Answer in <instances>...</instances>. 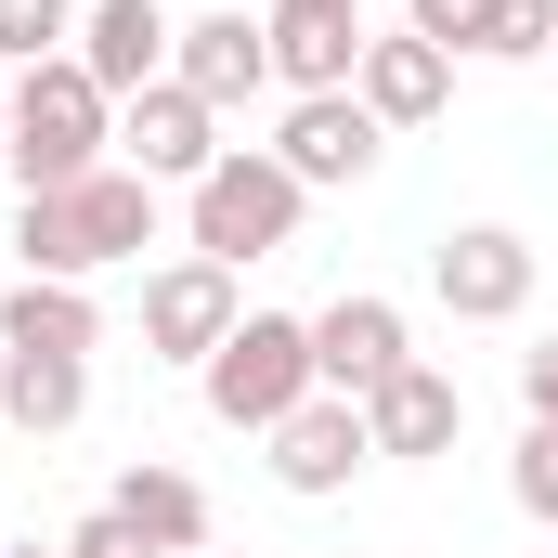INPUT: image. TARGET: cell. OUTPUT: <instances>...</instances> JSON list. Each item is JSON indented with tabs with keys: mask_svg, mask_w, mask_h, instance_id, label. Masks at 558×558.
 <instances>
[{
	"mask_svg": "<svg viewBox=\"0 0 558 558\" xmlns=\"http://www.w3.org/2000/svg\"><path fill=\"white\" fill-rule=\"evenodd\" d=\"M169 39H182V26H169V0H92V13H78V65H92L118 105L169 78Z\"/></svg>",
	"mask_w": 558,
	"mask_h": 558,
	"instance_id": "11",
	"label": "cell"
},
{
	"mask_svg": "<svg viewBox=\"0 0 558 558\" xmlns=\"http://www.w3.org/2000/svg\"><path fill=\"white\" fill-rule=\"evenodd\" d=\"M195 377H208V416H221V428H260V441L325 390V377H312V325H299V312H247Z\"/></svg>",
	"mask_w": 558,
	"mask_h": 558,
	"instance_id": "4",
	"label": "cell"
},
{
	"mask_svg": "<svg viewBox=\"0 0 558 558\" xmlns=\"http://www.w3.org/2000/svg\"><path fill=\"white\" fill-rule=\"evenodd\" d=\"M274 156L299 169V182H364V169L390 156V131H377V105H364V92H299V105H286V131H274Z\"/></svg>",
	"mask_w": 558,
	"mask_h": 558,
	"instance_id": "9",
	"label": "cell"
},
{
	"mask_svg": "<svg viewBox=\"0 0 558 558\" xmlns=\"http://www.w3.org/2000/svg\"><path fill=\"white\" fill-rule=\"evenodd\" d=\"M105 507H118V520H131L156 558H208V481H182V468H156V454H143Z\"/></svg>",
	"mask_w": 558,
	"mask_h": 558,
	"instance_id": "15",
	"label": "cell"
},
{
	"mask_svg": "<svg viewBox=\"0 0 558 558\" xmlns=\"http://www.w3.org/2000/svg\"><path fill=\"white\" fill-rule=\"evenodd\" d=\"M78 39V0H0V65L26 78V65H52Z\"/></svg>",
	"mask_w": 558,
	"mask_h": 558,
	"instance_id": "19",
	"label": "cell"
},
{
	"mask_svg": "<svg viewBox=\"0 0 558 558\" xmlns=\"http://www.w3.org/2000/svg\"><path fill=\"white\" fill-rule=\"evenodd\" d=\"M454 428H468V390L441 364H403L390 390H364V441L377 454H454Z\"/></svg>",
	"mask_w": 558,
	"mask_h": 558,
	"instance_id": "14",
	"label": "cell"
},
{
	"mask_svg": "<svg viewBox=\"0 0 558 558\" xmlns=\"http://www.w3.org/2000/svg\"><path fill=\"white\" fill-rule=\"evenodd\" d=\"M299 208H312V182L286 169L274 143H234L208 182H182V221H195V260H221V274H247V260H274L286 234H299Z\"/></svg>",
	"mask_w": 558,
	"mask_h": 558,
	"instance_id": "3",
	"label": "cell"
},
{
	"mask_svg": "<svg viewBox=\"0 0 558 558\" xmlns=\"http://www.w3.org/2000/svg\"><path fill=\"white\" fill-rule=\"evenodd\" d=\"M520 403H533V416H558V338H533V351H520Z\"/></svg>",
	"mask_w": 558,
	"mask_h": 558,
	"instance_id": "24",
	"label": "cell"
},
{
	"mask_svg": "<svg viewBox=\"0 0 558 558\" xmlns=\"http://www.w3.org/2000/svg\"><path fill=\"white\" fill-rule=\"evenodd\" d=\"M351 92L377 105V131H428V118L454 105V52L416 39V26H403V39H364V78H351Z\"/></svg>",
	"mask_w": 558,
	"mask_h": 558,
	"instance_id": "12",
	"label": "cell"
},
{
	"mask_svg": "<svg viewBox=\"0 0 558 558\" xmlns=\"http://www.w3.org/2000/svg\"><path fill=\"white\" fill-rule=\"evenodd\" d=\"M234 325H247V299H234V274H221V260H169V274H143V351L208 364Z\"/></svg>",
	"mask_w": 558,
	"mask_h": 558,
	"instance_id": "7",
	"label": "cell"
},
{
	"mask_svg": "<svg viewBox=\"0 0 558 558\" xmlns=\"http://www.w3.org/2000/svg\"><path fill=\"white\" fill-rule=\"evenodd\" d=\"M105 143H118V92H105L78 52H52V65H26V78H13V143H0V169H13L26 195L92 182V169H105Z\"/></svg>",
	"mask_w": 558,
	"mask_h": 558,
	"instance_id": "2",
	"label": "cell"
},
{
	"mask_svg": "<svg viewBox=\"0 0 558 558\" xmlns=\"http://www.w3.org/2000/svg\"><path fill=\"white\" fill-rule=\"evenodd\" d=\"M0 558H65V546H0Z\"/></svg>",
	"mask_w": 558,
	"mask_h": 558,
	"instance_id": "27",
	"label": "cell"
},
{
	"mask_svg": "<svg viewBox=\"0 0 558 558\" xmlns=\"http://www.w3.org/2000/svg\"><path fill=\"white\" fill-rule=\"evenodd\" d=\"M364 454H377V441H364V403H338V390H312V403L274 428V481L286 494H338Z\"/></svg>",
	"mask_w": 558,
	"mask_h": 558,
	"instance_id": "13",
	"label": "cell"
},
{
	"mask_svg": "<svg viewBox=\"0 0 558 558\" xmlns=\"http://www.w3.org/2000/svg\"><path fill=\"white\" fill-rule=\"evenodd\" d=\"M274 78L286 92H351L364 78V13H274Z\"/></svg>",
	"mask_w": 558,
	"mask_h": 558,
	"instance_id": "17",
	"label": "cell"
},
{
	"mask_svg": "<svg viewBox=\"0 0 558 558\" xmlns=\"http://www.w3.org/2000/svg\"><path fill=\"white\" fill-rule=\"evenodd\" d=\"M118 143H131V169H143V182H208V169L234 156V143H221V118H208L182 78L131 92V105H118Z\"/></svg>",
	"mask_w": 558,
	"mask_h": 558,
	"instance_id": "8",
	"label": "cell"
},
{
	"mask_svg": "<svg viewBox=\"0 0 558 558\" xmlns=\"http://www.w3.org/2000/svg\"><path fill=\"white\" fill-rule=\"evenodd\" d=\"M143 247H156V182L143 169H92V182L13 208V260L52 274V286H92V274H118V260H143Z\"/></svg>",
	"mask_w": 558,
	"mask_h": 558,
	"instance_id": "1",
	"label": "cell"
},
{
	"mask_svg": "<svg viewBox=\"0 0 558 558\" xmlns=\"http://www.w3.org/2000/svg\"><path fill=\"white\" fill-rule=\"evenodd\" d=\"M169 78L221 118V105H247V92L274 78V26H247V13H195V26L169 39Z\"/></svg>",
	"mask_w": 558,
	"mask_h": 558,
	"instance_id": "10",
	"label": "cell"
},
{
	"mask_svg": "<svg viewBox=\"0 0 558 558\" xmlns=\"http://www.w3.org/2000/svg\"><path fill=\"white\" fill-rule=\"evenodd\" d=\"M0 416L13 428H78L92 416V364H65V351H0Z\"/></svg>",
	"mask_w": 558,
	"mask_h": 558,
	"instance_id": "18",
	"label": "cell"
},
{
	"mask_svg": "<svg viewBox=\"0 0 558 558\" xmlns=\"http://www.w3.org/2000/svg\"><path fill=\"white\" fill-rule=\"evenodd\" d=\"M0 143H13V78H0Z\"/></svg>",
	"mask_w": 558,
	"mask_h": 558,
	"instance_id": "26",
	"label": "cell"
},
{
	"mask_svg": "<svg viewBox=\"0 0 558 558\" xmlns=\"http://www.w3.org/2000/svg\"><path fill=\"white\" fill-rule=\"evenodd\" d=\"M481 13H494V0H403V26L441 39V52H468V39H481Z\"/></svg>",
	"mask_w": 558,
	"mask_h": 558,
	"instance_id": "22",
	"label": "cell"
},
{
	"mask_svg": "<svg viewBox=\"0 0 558 558\" xmlns=\"http://www.w3.org/2000/svg\"><path fill=\"white\" fill-rule=\"evenodd\" d=\"M274 13H364V0H274Z\"/></svg>",
	"mask_w": 558,
	"mask_h": 558,
	"instance_id": "25",
	"label": "cell"
},
{
	"mask_svg": "<svg viewBox=\"0 0 558 558\" xmlns=\"http://www.w3.org/2000/svg\"><path fill=\"white\" fill-rule=\"evenodd\" d=\"M428 286H441V312H454V325H520V312H533V234L468 221V234H441V247H428Z\"/></svg>",
	"mask_w": 558,
	"mask_h": 558,
	"instance_id": "5",
	"label": "cell"
},
{
	"mask_svg": "<svg viewBox=\"0 0 558 558\" xmlns=\"http://www.w3.org/2000/svg\"><path fill=\"white\" fill-rule=\"evenodd\" d=\"M65 558H156V546H143V533H131V520H118V507H92V520L65 533Z\"/></svg>",
	"mask_w": 558,
	"mask_h": 558,
	"instance_id": "23",
	"label": "cell"
},
{
	"mask_svg": "<svg viewBox=\"0 0 558 558\" xmlns=\"http://www.w3.org/2000/svg\"><path fill=\"white\" fill-rule=\"evenodd\" d=\"M416 364V338H403V299H377V286H351V299H325L312 312V377L338 390V403H364V390H390Z\"/></svg>",
	"mask_w": 558,
	"mask_h": 558,
	"instance_id": "6",
	"label": "cell"
},
{
	"mask_svg": "<svg viewBox=\"0 0 558 558\" xmlns=\"http://www.w3.org/2000/svg\"><path fill=\"white\" fill-rule=\"evenodd\" d=\"M507 494H520L533 520H558V416L520 428V454H507Z\"/></svg>",
	"mask_w": 558,
	"mask_h": 558,
	"instance_id": "21",
	"label": "cell"
},
{
	"mask_svg": "<svg viewBox=\"0 0 558 558\" xmlns=\"http://www.w3.org/2000/svg\"><path fill=\"white\" fill-rule=\"evenodd\" d=\"M92 338H105V299H92V286L26 274L0 299V351H65V364H92Z\"/></svg>",
	"mask_w": 558,
	"mask_h": 558,
	"instance_id": "16",
	"label": "cell"
},
{
	"mask_svg": "<svg viewBox=\"0 0 558 558\" xmlns=\"http://www.w3.org/2000/svg\"><path fill=\"white\" fill-rule=\"evenodd\" d=\"M468 52H494V65H533V52H558V0H494Z\"/></svg>",
	"mask_w": 558,
	"mask_h": 558,
	"instance_id": "20",
	"label": "cell"
}]
</instances>
